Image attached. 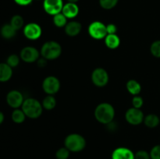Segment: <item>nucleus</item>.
Instances as JSON below:
<instances>
[{
    "label": "nucleus",
    "instance_id": "obj_27",
    "mask_svg": "<svg viewBox=\"0 0 160 159\" xmlns=\"http://www.w3.org/2000/svg\"><path fill=\"white\" fill-rule=\"evenodd\" d=\"M20 57L18 56L16 54H12L7 58V60H6V63L9 65L12 68H15L20 63Z\"/></svg>",
    "mask_w": 160,
    "mask_h": 159
},
{
    "label": "nucleus",
    "instance_id": "obj_11",
    "mask_svg": "<svg viewBox=\"0 0 160 159\" xmlns=\"http://www.w3.org/2000/svg\"><path fill=\"white\" fill-rule=\"evenodd\" d=\"M63 6L62 0H44L43 2L44 10L51 16L62 12Z\"/></svg>",
    "mask_w": 160,
    "mask_h": 159
},
{
    "label": "nucleus",
    "instance_id": "obj_20",
    "mask_svg": "<svg viewBox=\"0 0 160 159\" xmlns=\"http://www.w3.org/2000/svg\"><path fill=\"white\" fill-rule=\"evenodd\" d=\"M159 117L156 114H148L144 118V123L148 128H156L159 125Z\"/></svg>",
    "mask_w": 160,
    "mask_h": 159
},
{
    "label": "nucleus",
    "instance_id": "obj_23",
    "mask_svg": "<svg viewBox=\"0 0 160 159\" xmlns=\"http://www.w3.org/2000/svg\"><path fill=\"white\" fill-rule=\"evenodd\" d=\"M52 21L55 26L59 28L65 27L66 25L67 24V18L62 12H59V13L53 16Z\"/></svg>",
    "mask_w": 160,
    "mask_h": 159
},
{
    "label": "nucleus",
    "instance_id": "obj_13",
    "mask_svg": "<svg viewBox=\"0 0 160 159\" xmlns=\"http://www.w3.org/2000/svg\"><path fill=\"white\" fill-rule=\"evenodd\" d=\"M112 159H134V154L128 147H117L112 151Z\"/></svg>",
    "mask_w": 160,
    "mask_h": 159
},
{
    "label": "nucleus",
    "instance_id": "obj_10",
    "mask_svg": "<svg viewBox=\"0 0 160 159\" xmlns=\"http://www.w3.org/2000/svg\"><path fill=\"white\" fill-rule=\"evenodd\" d=\"M42 27L37 23H29L23 27V34L29 40H37L42 36Z\"/></svg>",
    "mask_w": 160,
    "mask_h": 159
},
{
    "label": "nucleus",
    "instance_id": "obj_30",
    "mask_svg": "<svg viewBox=\"0 0 160 159\" xmlns=\"http://www.w3.org/2000/svg\"><path fill=\"white\" fill-rule=\"evenodd\" d=\"M151 159H160V145H156L150 151Z\"/></svg>",
    "mask_w": 160,
    "mask_h": 159
},
{
    "label": "nucleus",
    "instance_id": "obj_7",
    "mask_svg": "<svg viewBox=\"0 0 160 159\" xmlns=\"http://www.w3.org/2000/svg\"><path fill=\"white\" fill-rule=\"evenodd\" d=\"M109 76L105 69L98 67L95 69L92 73V81L98 87H103L107 85Z\"/></svg>",
    "mask_w": 160,
    "mask_h": 159
},
{
    "label": "nucleus",
    "instance_id": "obj_18",
    "mask_svg": "<svg viewBox=\"0 0 160 159\" xmlns=\"http://www.w3.org/2000/svg\"><path fill=\"white\" fill-rule=\"evenodd\" d=\"M126 87L128 91L134 96L138 95L142 91V86H141L140 83L135 80H129L127 83Z\"/></svg>",
    "mask_w": 160,
    "mask_h": 159
},
{
    "label": "nucleus",
    "instance_id": "obj_5",
    "mask_svg": "<svg viewBox=\"0 0 160 159\" xmlns=\"http://www.w3.org/2000/svg\"><path fill=\"white\" fill-rule=\"evenodd\" d=\"M88 34L92 38L95 40L105 39L107 35L106 25L100 21H94L88 26Z\"/></svg>",
    "mask_w": 160,
    "mask_h": 159
},
{
    "label": "nucleus",
    "instance_id": "obj_33",
    "mask_svg": "<svg viewBox=\"0 0 160 159\" xmlns=\"http://www.w3.org/2000/svg\"><path fill=\"white\" fill-rule=\"evenodd\" d=\"M47 61L48 60L45 59V58L43 57L39 58V59L37 60V65H38V67H40V68H44V67L46 66Z\"/></svg>",
    "mask_w": 160,
    "mask_h": 159
},
{
    "label": "nucleus",
    "instance_id": "obj_16",
    "mask_svg": "<svg viewBox=\"0 0 160 159\" xmlns=\"http://www.w3.org/2000/svg\"><path fill=\"white\" fill-rule=\"evenodd\" d=\"M12 76V68L7 63H0V82H7Z\"/></svg>",
    "mask_w": 160,
    "mask_h": 159
},
{
    "label": "nucleus",
    "instance_id": "obj_35",
    "mask_svg": "<svg viewBox=\"0 0 160 159\" xmlns=\"http://www.w3.org/2000/svg\"><path fill=\"white\" fill-rule=\"evenodd\" d=\"M4 114L0 111V125H1L2 123H3V121H4Z\"/></svg>",
    "mask_w": 160,
    "mask_h": 159
},
{
    "label": "nucleus",
    "instance_id": "obj_15",
    "mask_svg": "<svg viewBox=\"0 0 160 159\" xmlns=\"http://www.w3.org/2000/svg\"><path fill=\"white\" fill-rule=\"evenodd\" d=\"M82 30V25L78 21H70L65 26V33L70 37H76L81 33Z\"/></svg>",
    "mask_w": 160,
    "mask_h": 159
},
{
    "label": "nucleus",
    "instance_id": "obj_25",
    "mask_svg": "<svg viewBox=\"0 0 160 159\" xmlns=\"http://www.w3.org/2000/svg\"><path fill=\"white\" fill-rule=\"evenodd\" d=\"M119 0H99V5L104 9H112L118 3Z\"/></svg>",
    "mask_w": 160,
    "mask_h": 159
},
{
    "label": "nucleus",
    "instance_id": "obj_8",
    "mask_svg": "<svg viewBox=\"0 0 160 159\" xmlns=\"http://www.w3.org/2000/svg\"><path fill=\"white\" fill-rule=\"evenodd\" d=\"M125 118L129 124L133 125V126H138L143 123L145 115H144L143 112L140 108L132 107L128 109V111L126 112Z\"/></svg>",
    "mask_w": 160,
    "mask_h": 159
},
{
    "label": "nucleus",
    "instance_id": "obj_28",
    "mask_svg": "<svg viewBox=\"0 0 160 159\" xmlns=\"http://www.w3.org/2000/svg\"><path fill=\"white\" fill-rule=\"evenodd\" d=\"M70 151L66 147H61L56 151V157L57 159H68Z\"/></svg>",
    "mask_w": 160,
    "mask_h": 159
},
{
    "label": "nucleus",
    "instance_id": "obj_29",
    "mask_svg": "<svg viewBox=\"0 0 160 159\" xmlns=\"http://www.w3.org/2000/svg\"><path fill=\"white\" fill-rule=\"evenodd\" d=\"M144 101L143 98L141 96H138V95H136L132 99V105L134 108H140L143 106Z\"/></svg>",
    "mask_w": 160,
    "mask_h": 159
},
{
    "label": "nucleus",
    "instance_id": "obj_24",
    "mask_svg": "<svg viewBox=\"0 0 160 159\" xmlns=\"http://www.w3.org/2000/svg\"><path fill=\"white\" fill-rule=\"evenodd\" d=\"M10 24L17 31L23 26L24 20H23V18L20 15H14L11 18Z\"/></svg>",
    "mask_w": 160,
    "mask_h": 159
},
{
    "label": "nucleus",
    "instance_id": "obj_19",
    "mask_svg": "<svg viewBox=\"0 0 160 159\" xmlns=\"http://www.w3.org/2000/svg\"><path fill=\"white\" fill-rule=\"evenodd\" d=\"M0 34L2 37L5 39H11L15 37L17 34V31L11 26L10 23H6L4 24L1 27L0 30Z\"/></svg>",
    "mask_w": 160,
    "mask_h": 159
},
{
    "label": "nucleus",
    "instance_id": "obj_21",
    "mask_svg": "<svg viewBox=\"0 0 160 159\" xmlns=\"http://www.w3.org/2000/svg\"><path fill=\"white\" fill-rule=\"evenodd\" d=\"M43 108L46 110H52L56 105V100L53 95H47L42 102Z\"/></svg>",
    "mask_w": 160,
    "mask_h": 159
},
{
    "label": "nucleus",
    "instance_id": "obj_12",
    "mask_svg": "<svg viewBox=\"0 0 160 159\" xmlns=\"http://www.w3.org/2000/svg\"><path fill=\"white\" fill-rule=\"evenodd\" d=\"M24 101L23 94L17 90H12L6 95V102L12 108H19Z\"/></svg>",
    "mask_w": 160,
    "mask_h": 159
},
{
    "label": "nucleus",
    "instance_id": "obj_17",
    "mask_svg": "<svg viewBox=\"0 0 160 159\" xmlns=\"http://www.w3.org/2000/svg\"><path fill=\"white\" fill-rule=\"evenodd\" d=\"M105 44L109 49H116L120 46V39L117 34H107L105 37Z\"/></svg>",
    "mask_w": 160,
    "mask_h": 159
},
{
    "label": "nucleus",
    "instance_id": "obj_3",
    "mask_svg": "<svg viewBox=\"0 0 160 159\" xmlns=\"http://www.w3.org/2000/svg\"><path fill=\"white\" fill-rule=\"evenodd\" d=\"M40 54L47 60H54L62 54V46L57 41H48L43 44L41 48Z\"/></svg>",
    "mask_w": 160,
    "mask_h": 159
},
{
    "label": "nucleus",
    "instance_id": "obj_4",
    "mask_svg": "<svg viewBox=\"0 0 160 159\" xmlns=\"http://www.w3.org/2000/svg\"><path fill=\"white\" fill-rule=\"evenodd\" d=\"M64 145L71 152H80L86 147V140L78 133L69 134L64 140Z\"/></svg>",
    "mask_w": 160,
    "mask_h": 159
},
{
    "label": "nucleus",
    "instance_id": "obj_22",
    "mask_svg": "<svg viewBox=\"0 0 160 159\" xmlns=\"http://www.w3.org/2000/svg\"><path fill=\"white\" fill-rule=\"evenodd\" d=\"M26 117V115H25L24 112H23V110L19 108L14 109L13 112H12V115H11L12 120L15 123H17V124L23 123V122H24Z\"/></svg>",
    "mask_w": 160,
    "mask_h": 159
},
{
    "label": "nucleus",
    "instance_id": "obj_14",
    "mask_svg": "<svg viewBox=\"0 0 160 159\" xmlns=\"http://www.w3.org/2000/svg\"><path fill=\"white\" fill-rule=\"evenodd\" d=\"M62 13L67 19H73L76 17L79 13V7L77 5V3L67 2L64 4Z\"/></svg>",
    "mask_w": 160,
    "mask_h": 159
},
{
    "label": "nucleus",
    "instance_id": "obj_6",
    "mask_svg": "<svg viewBox=\"0 0 160 159\" xmlns=\"http://www.w3.org/2000/svg\"><path fill=\"white\" fill-rule=\"evenodd\" d=\"M42 89L48 95H54L60 89V81L54 76H48L42 82Z\"/></svg>",
    "mask_w": 160,
    "mask_h": 159
},
{
    "label": "nucleus",
    "instance_id": "obj_9",
    "mask_svg": "<svg viewBox=\"0 0 160 159\" xmlns=\"http://www.w3.org/2000/svg\"><path fill=\"white\" fill-rule=\"evenodd\" d=\"M40 55V52L36 48L33 46H26L20 51V57L27 63H33L37 62Z\"/></svg>",
    "mask_w": 160,
    "mask_h": 159
},
{
    "label": "nucleus",
    "instance_id": "obj_2",
    "mask_svg": "<svg viewBox=\"0 0 160 159\" xmlns=\"http://www.w3.org/2000/svg\"><path fill=\"white\" fill-rule=\"evenodd\" d=\"M21 108L26 116L30 118H32V119L39 118L43 112V107H42V103L33 98L25 99Z\"/></svg>",
    "mask_w": 160,
    "mask_h": 159
},
{
    "label": "nucleus",
    "instance_id": "obj_36",
    "mask_svg": "<svg viewBox=\"0 0 160 159\" xmlns=\"http://www.w3.org/2000/svg\"><path fill=\"white\" fill-rule=\"evenodd\" d=\"M68 2H72V3H77L79 0H67Z\"/></svg>",
    "mask_w": 160,
    "mask_h": 159
},
{
    "label": "nucleus",
    "instance_id": "obj_32",
    "mask_svg": "<svg viewBox=\"0 0 160 159\" xmlns=\"http://www.w3.org/2000/svg\"><path fill=\"white\" fill-rule=\"evenodd\" d=\"M107 34H116L117 32V26L114 23H109L106 25Z\"/></svg>",
    "mask_w": 160,
    "mask_h": 159
},
{
    "label": "nucleus",
    "instance_id": "obj_26",
    "mask_svg": "<svg viewBox=\"0 0 160 159\" xmlns=\"http://www.w3.org/2000/svg\"><path fill=\"white\" fill-rule=\"evenodd\" d=\"M150 51L156 58H160V40L155 41L150 46Z\"/></svg>",
    "mask_w": 160,
    "mask_h": 159
},
{
    "label": "nucleus",
    "instance_id": "obj_31",
    "mask_svg": "<svg viewBox=\"0 0 160 159\" xmlns=\"http://www.w3.org/2000/svg\"><path fill=\"white\" fill-rule=\"evenodd\" d=\"M134 159H151V157L148 151L141 150L134 154Z\"/></svg>",
    "mask_w": 160,
    "mask_h": 159
},
{
    "label": "nucleus",
    "instance_id": "obj_1",
    "mask_svg": "<svg viewBox=\"0 0 160 159\" xmlns=\"http://www.w3.org/2000/svg\"><path fill=\"white\" fill-rule=\"evenodd\" d=\"M95 117L100 123L107 125L108 123L113 121L115 117V109L109 103H100L95 109Z\"/></svg>",
    "mask_w": 160,
    "mask_h": 159
},
{
    "label": "nucleus",
    "instance_id": "obj_34",
    "mask_svg": "<svg viewBox=\"0 0 160 159\" xmlns=\"http://www.w3.org/2000/svg\"><path fill=\"white\" fill-rule=\"evenodd\" d=\"M32 1L33 0H14V2H15L17 5L22 6H28V5H30L32 2Z\"/></svg>",
    "mask_w": 160,
    "mask_h": 159
}]
</instances>
